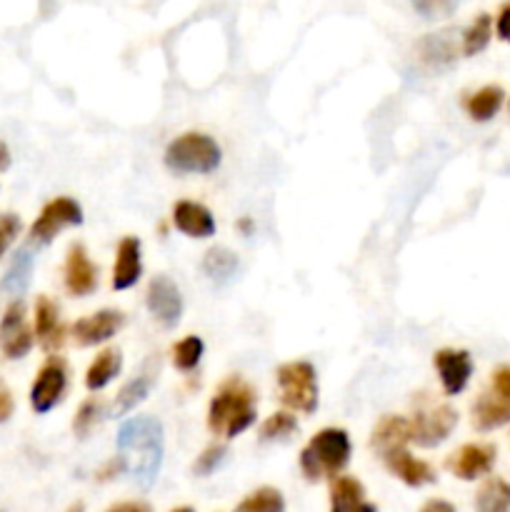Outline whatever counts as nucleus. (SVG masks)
I'll return each mask as SVG.
<instances>
[{
	"label": "nucleus",
	"instance_id": "nucleus-16",
	"mask_svg": "<svg viewBox=\"0 0 510 512\" xmlns=\"http://www.w3.org/2000/svg\"><path fill=\"white\" fill-rule=\"evenodd\" d=\"M383 463L388 468V473L395 475L408 488H423V485H430L438 480L433 465H428L425 460H418L405 448H395L383 453Z\"/></svg>",
	"mask_w": 510,
	"mask_h": 512
},
{
	"label": "nucleus",
	"instance_id": "nucleus-20",
	"mask_svg": "<svg viewBox=\"0 0 510 512\" xmlns=\"http://www.w3.org/2000/svg\"><path fill=\"white\" fill-rule=\"evenodd\" d=\"M330 512H378L365 498V488L355 478H335L330 483Z\"/></svg>",
	"mask_w": 510,
	"mask_h": 512
},
{
	"label": "nucleus",
	"instance_id": "nucleus-3",
	"mask_svg": "<svg viewBox=\"0 0 510 512\" xmlns=\"http://www.w3.org/2000/svg\"><path fill=\"white\" fill-rule=\"evenodd\" d=\"M353 443L343 428H325L315 433L300 450V470L305 480L318 483V480L333 478L350 463Z\"/></svg>",
	"mask_w": 510,
	"mask_h": 512
},
{
	"label": "nucleus",
	"instance_id": "nucleus-38",
	"mask_svg": "<svg viewBox=\"0 0 510 512\" xmlns=\"http://www.w3.org/2000/svg\"><path fill=\"white\" fill-rule=\"evenodd\" d=\"M495 33H498L500 40L510 43V3L503 5L498 20H495Z\"/></svg>",
	"mask_w": 510,
	"mask_h": 512
},
{
	"label": "nucleus",
	"instance_id": "nucleus-24",
	"mask_svg": "<svg viewBox=\"0 0 510 512\" xmlns=\"http://www.w3.org/2000/svg\"><path fill=\"white\" fill-rule=\"evenodd\" d=\"M503 100H505V93L500 85H485V88L475 90L473 95H468V100H465V110H468V115L475 120V123H488V120H493L495 115H498V110L503 108Z\"/></svg>",
	"mask_w": 510,
	"mask_h": 512
},
{
	"label": "nucleus",
	"instance_id": "nucleus-10",
	"mask_svg": "<svg viewBox=\"0 0 510 512\" xmlns=\"http://www.w3.org/2000/svg\"><path fill=\"white\" fill-rule=\"evenodd\" d=\"M80 223H83V208H80L73 198L60 195V198H53L43 210H40L35 223L30 225V238L38 245H48L53 243L65 228H73V225Z\"/></svg>",
	"mask_w": 510,
	"mask_h": 512
},
{
	"label": "nucleus",
	"instance_id": "nucleus-6",
	"mask_svg": "<svg viewBox=\"0 0 510 512\" xmlns=\"http://www.w3.org/2000/svg\"><path fill=\"white\" fill-rule=\"evenodd\" d=\"M510 423V365H500L490 375L488 390L473 405V425L480 433H490Z\"/></svg>",
	"mask_w": 510,
	"mask_h": 512
},
{
	"label": "nucleus",
	"instance_id": "nucleus-29",
	"mask_svg": "<svg viewBox=\"0 0 510 512\" xmlns=\"http://www.w3.org/2000/svg\"><path fill=\"white\" fill-rule=\"evenodd\" d=\"M235 512H285V500L280 495V490L258 488L248 498L240 500Z\"/></svg>",
	"mask_w": 510,
	"mask_h": 512
},
{
	"label": "nucleus",
	"instance_id": "nucleus-7",
	"mask_svg": "<svg viewBox=\"0 0 510 512\" xmlns=\"http://www.w3.org/2000/svg\"><path fill=\"white\" fill-rule=\"evenodd\" d=\"M410 423V443L420 448H438L458 425V413L450 405H425L415 410Z\"/></svg>",
	"mask_w": 510,
	"mask_h": 512
},
{
	"label": "nucleus",
	"instance_id": "nucleus-36",
	"mask_svg": "<svg viewBox=\"0 0 510 512\" xmlns=\"http://www.w3.org/2000/svg\"><path fill=\"white\" fill-rule=\"evenodd\" d=\"M223 458H225V448L223 445H210V448H205L203 453H200V458L195 460V465H193V473L195 475H210V473H215V468H218L220 463H223Z\"/></svg>",
	"mask_w": 510,
	"mask_h": 512
},
{
	"label": "nucleus",
	"instance_id": "nucleus-12",
	"mask_svg": "<svg viewBox=\"0 0 510 512\" xmlns=\"http://www.w3.org/2000/svg\"><path fill=\"white\" fill-rule=\"evenodd\" d=\"M433 365L438 370L440 385H443L445 395H460L470 383L473 375V358L468 350L443 348L433 355Z\"/></svg>",
	"mask_w": 510,
	"mask_h": 512
},
{
	"label": "nucleus",
	"instance_id": "nucleus-30",
	"mask_svg": "<svg viewBox=\"0 0 510 512\" xmlns=\"http://www.w3.org/2000/svg\"><path fill=\"white\" fill-rule=\"evenodd\" d=\"M30 273H33V255H30L28 250H20V253L15 255L13 263H10L8 273H5L3 288L13 295L23 293L25 285H28Z\"/></svg>",
	"mask_w": 510,
	"mask_h": 512
},
{
	"label": "nucleus",
	"instance_id": "nucleus-43",
	"mask_svg": "<svg viewBox=\"0 0 510 512\" xmlns=\"http://www.w3.org/2000/svg\"><path fill=\"white\" fill-rule=\"evenodd\" d=\"M65 512H85V508H83V503H75V505H70Z\"/></svg>",
	"mask_w": 510,
	"mask_h": 512
},
{
	"label": "nucleus",
	"instance_id": "nucleus-35",
	"mask_svg": "<svg viewBox=\"0 0 510 512\" xmlns=\"http://www.w3.org/2000/svg\"><path fill=\"white\" fill-rule=\"evenodd\" d=\"M20 218L15 213H3L0 215V260L5 258V253L10 250V245L15 243V238L20 235Z\"/></svg>",
	"mask_w": 510,
	"mask_h": 512
},
{
	"label": "nucleus",
	"instance_id": "nucleus-14",
	"mask_svg": "<svg viewBox=\"0 0 510 512\" xmlns=\"http://www.w3.org/2000/svg\"><path fill=\"white\" fill-rule=\"evenodd\" d=\"M495 445L490 443H468L453 453L448 458V470L455 475L458 480H478L483 475H488L495 465Z\"/></svg>",
	"mask_w": 510,
	"mask_h": 512
},
{
	"label": "nucleus",
	"instance_id": "nucleus-42",
	"mask_svg": "<svg viewBox=\"0 0 510 512\" xmlns=\"http://www.w3.org/2000/svg\"><path fill=\"white\" fill-rule=\"evenodd\" d=\"M240 230H243V233H250V230H253V223H250L248 218H243L240 220Z\"/></svg>",
	"mask_w": 510,
	"mask_h": 512
},
{
	"label": "nucleus",
	"instance_id": "nucleus-8",
	"mask_svg": "<svg viewBox=\"0 0 510 512\" xmlns=\"http://www.w3.org/2000/svg\"><path fill=\"white\" fill-rule=\"evenodd\" d=\"M68 390V365L58 355H50L43 365H40L38 375L30 388V408L38 415L50 413L60 405Z\"/></svg>",
	"mask_w": 510,
	"mask_h": 512
},
{
	"label": "nucleus",
	"instance_id": "nucleus-4",
	"mask_svg": "<svg viewBox=\"0 0 510 512\" xmlns=\"http://www.w3.org/2000/svg\"><path fill=\"white\" fill-rule=\"evenodd\" d=\"M220 145L205 133H183L165 150V165L180 175H208L218 170Z\"/></svg>",
	"mask_w": 510,
	"mask_h": 512
},
{
	"label": "nucleus",
	"instance_id": "nucleus-28",
	"mask_svg": "<svg viewBox=\"0 0 510 512\" xmlns=\"http://www.w3.org/2000/svg\"><path fill=\"white\" fill-rule=\"evenodd\" d=\"M490 35H493V20L488 13H480L463 33V55L470 58V55L483 53L490 43Z\"/></svg>",
	"mask_w": 510,
	"mask_h": 512
},
{
	"label": "nucleus",
	"instance_id": "nucleus-23",
	"mask_svg": "<svg viewBox=\"0 0 510 512\" xmlns=\"http://www.w3.org/2000/svg\"><path fill=\"white\" fill-rule=\"evenodd\" d=\"M120 368H123V355H120V350L118 348L103 350V353L95 355L88 373H85V388L98 393V390H103L105 385H110L115 378H118Z\"/></svg>",
	"mask_w": 510,
	"mask_h": 512
},
{
	"label": "nucleus",
	"instance_id": "nucleus-19",
	"mask_svg": "<svg viewBox=\"0 0 510 512\" xmlns=\"http://www.w3.org/2000/svg\"><path fill=\"white\" fill-rule=\"evenodd\" d=\"M143 275V260H140V240L138 238H123L115 253V268H113V288L115 290H130Z\"/></svg>",
	"mask_w": 510,
	"mask_h": 512
},
{
	"label": "nucleus",
	"instance_id": "nucleus-32",
	"mask_svg": "<svg viewBox=\"0 0 510 512\" xmlns=\"http://www.w3.org/2000/svg\"><path fill=\"white\" fill-rule=\"evenodd\" d=\"M100 418H103V400L88 398L83 405H80L78 413H75L73 433L78 435L80 440H85L90 433H93V428L98 425Z\"/></svg>",
	"mask_w": 510,
	"mask_h": 512
},
{
	"label": "nucleus",
	"instance_id": "nucleus-1",
	"mask_svg": "<svg viewBox=\"0 0 510 512\" xmlns=\"http://www.w3.org/2000/svg\"><path fill=\"white\" fill-rule=\"evenodd\" d=\"M163 425L150 415H138L123 423L118 433V458L123 460L125 473L140 485L150 488L158 478L163 463Z\"/></svg>",
	"mask_w": 510,
	"mask_h": 512
},
{
	"label": "nucleus",
	"instance_id": "nucleus-40",
	"mask_svg": "<svg viewBox=\"0 0 510 512\" xmlns=\"http://www.w3.org/2000/svg\"><path fill=\"white\" fill-rule=\"evenodd\" d=\"M108 512H150V508L143 503H123V505H115V508H110Z\"/></svg>",
	"mask_w": 510,
	"mask_h": 512
},
{
	"label": "nucleus",
	"instance_id": "nucleus-41",
	"mask_svg": "<svg viewBox=\"0 0 510 512\" xmlns=\"http://www.w3.org/2000/svg\"><path fill=\"white\" fill-rule=\"evenodd\" d=\"M8 168H10V148L5 140H0V173H5Z\"/></svg>",
	"mask_w": 510,
	"mask_h": 512
},
{
	"label": "nucleus",
	"instance_id": "nucleus-22",
	"mask_svg": "<svg viewBox=\"0 0 510 512\" xmlns=\"http://www.w3.org/2000/svg\"><path fill=\"white\" fill-rule=\"evenodd\" d=\"M410 443V423L400 415H385L373 430V438H370V448L378 450L380 455L388 453V450L405 448Z\"/></svg>",
	"mask_w": 510,
	"mask_h": 512
},
{
	"label": "nucleus",
	"instance_id": "nucleus-11",
	"mask_svg": "<svg viewBox=\"0 0 510 512\" xmlns=\"http://www.w3.org/2000/svg\"><path fill=\"white\" fill-rule=\"evenodd\" d=\"M145 303H148L150 315L163 328H175L180 323V315H183V295H180L178 285L168 275H158V278L150 280Z\"/></svg>",
	"mask_w": 510,
	"mask_h": 512
},
{
	"label": "nucleus",
	"instance_id": "nucleus-18",
	"mask_svg": "<svg viewBox=\"0 0 510 512\" xmlns=\"http://www.w3.org/2000/svg\"><path fill=\"white\" fill-rule=\"evenodd\" d=\"M173 225L183 235L195 240H205L215 235V218L205 205L195 200H180L173 208Z\"/></svg>",
	"mask_w": 510,
	"mask_h": 512
},
{
	"label": "nucleus",
	"instance_id": "nucleus-37",
	"mask_svg": "<svg viewBox=\"0 0 510 512\" xmlns=\"http://www.w3.org/2000/svg\"><path fill=\"white\" fill-rule=\"evenodd\" d=\"M15 413V400H13V393H10L8 385L0 380V425L8 423L10 418H13Z\"/></svg>",
	"mask_w": 510,
	"mask_h": 512
},
{
	"label": "nucleus",
	"instance_id": "nucleus-21",
	"mask_svg": "<svg viewBox=\"0 0 510 512\" xmlns=\"http://www.w3.org/2000/svg\"><path fill=\"white\" fill-rule=\"evenodd\" d=\"M418 55L420 63H423L425 68L440 70L453 65L455 58H458V45H455L453 33H450V30H443V33L425 35L418 43Z\"/></svg>",
	"mask_w": 510,
	"mask_h": 512
},
{
	"label": "nucleus",
	"instance_id": "nucleus-31",
	"mask_svg": "<svg viewBox=\"0 0 510 512\" xmlns=\"http://www.w3.org/2000/svg\"><path fill=\"white\" fill-rule=\"evenodd\" d=\"M203 353H205L203 340H200L198 335H188V338H183L180 343H175V348H173L175 368L183 370V373H190V370L198 368Z\"/></svg>",
	"mask_w": 510,
	"mask_h": 512
},
{
	"label": "nucleus",
	"instance_id": "nucleus-9",
	"mask_svg": "<svg viewBox=\"0 0 510 512\" xmlns=\"http://www.w3.org/2000/svg\"><path fill=\"white\" fill-rule=\"evenodd\" d=\"M35 335L28 325L23 300H10L0 315V353L5 360H23L33 350Z\"/></svg>",
	"mask_w": 510,
	"mask_h": 512
},
{
	"label": "nucleus",
	"instance_id": "nucleus-34",
	"mask_svg": "<svg viewBox=\"0 0 510 512\" xmlns=\"http://www.w3.org/2000/svg\"><path fill=\"white\" fill-rule=\"evenodd\" d=\"M460 0H413V8L423 15L425 20H440L453 15Z\"/></svg>",
	"mask_w": 510,
	"mask_h": 512
},
{
	"label": "nucleus",
	"instance_id": "nucleus-13",
	"mask_svg": "<svg viewBox=\"0 0 510 512\" xmlns=\"http://www.w3.org/2000/svg\"><path fill=\"white\" fill-rule=\"evenodd\" d=\"M98 288V268L83 243H73L65 255V290L73 298H88Z\"/></svg>",
	"mask_w": 510,
	"mask_h": 512
},
{
	"label": "nucleus",
	"instance_id": "nucleus-45",
	"mask_svg": "<svg viewBox=\"0 0 510 512\" xmlns=\"http://www.w3.org/2000/svg\"><path fill=\"white\" fill-rule=\"evenodd\" d=\"M508 110H510V103H508Z\"/></svg>",
	"mask_w": 510,
	"mask_h": 512
},
{
	"label": "nucleus",
	"instance_id": "nucleus-2",
	"mask_svg": "<svg viewBox=\"0 0 510 512\" xmlns=\"http://www.w3.org/2000/svg\"><path fill=\"white\" fill-rule=\"evenodd\" d=\"M255 418H258L255 393L240 378H230L228 383L220 385L208 405V428L218 438H238L255 423Z\"/></svg>",
	"mask_w": 510,
	"mask_h": 512
},
{
	"label": "nucleus",
	"instance_id": "nucleus-33",
	"mask_svg": "<svg viewBox=\"0 0 510 512\" xmlns=\"http://www.w3.org/2000/svg\"><path fill=\"white\" fill-rule=\"evenodd\" d=\"M298 430V420L293 413H273L260 428L263 440H285Z\"/></svg>",
	"mask_w": 510,
	"mask_h": 512
},
{
	"label": "nucleus",
	"instance_id": "nucleus-27",
	"mask_svg": "<svg viewBox=\"0 0 510 512\" xmlns=\"http://www.w3.org/2000/svg\"><path fill=\"white\" fill-rule=\"evenodd\" d=\"M203 270L213 280H228L238 270V255L228 248H210L203 258Z\"/></svg>",
	"mask_w": 510,
	"mask_h": 512
},
{
	"label": "nucleus",
	"instance_id": "nucleus-17",
	"mask_svg": "<svg viewBox=\"0 0 510 512\" xmlns=\"http://www.w3.org/2000/svg\"><path fill=\"white\" fill-rule=\"evenodd\" d=\"M35 340L40 343V348L48 350V353H55V350L63 348L65 343V325L60 320L58 305L50 298L40 295L35 300Z\"/></svg>",
	"mask_w": 510,
	"mask_h": 512
},
{
	"label": "nucleus",
	"instance_id": "nucleus-25",
	"mask_svg": "<svg viewBox=\"0 0 510 512\" xmlns=\"http://www.w3.org/2000/svg\"><path fill=\"white\" fill-rule=\"evenodd\" d=\"M475 512H510V483L490 478L475 495Z\"/></svg>",
	"mask_w": 510,
	"mask_h": 512
},
{
	"label": "nucleus",
	"instance_id": "nucleus-39",
	"mask_svg": "<svg viewBox=\"0 0 510 512\" xmlns=\"http://www.w3.org/2000/svg\"><path fill=\"white\" fill-rule=\"evenodd\" d=\"M420 512H455V508L448 500H428V503L420 508Z\"/></svg>",
	"mask_w": 510,
	"mask_h": 512
},
{
	"label": "nucleus",
	"instance_id": "nucleus-44",
	"mask_svg": "<svg viewBox=\"0 0 510 512\" xmlns=\"http://www.w3.org/2000/svg\"><path fill=\"white\" fill-rule=\"evenodd\" d=\"M173 512H193L190 508H178V510H173Z\"/></svg>",
	"mask_w": 510,
	"mask_h": 512
},
{
	"label": "nucleus",
	"instance_id": "nucleus-5",
	"mask_svg": "<svg viewBox=\"0 0 510 512\" xmlns=\"http://www.w3.org/2000/svg\"><path fill=\"white\" fill-rule=\"evenodd\" d=\"M278 390L280 403L295 413L313 415L318 408V378L315 368L308 360H293V363L280 365L278 373Z\"/></svg>",
	"mask_w": 510,
	"mask_h": 512
},
{
	"label": "nucleus",
	"instance_id": "nucleus-26",
	"mask_svg": "<svg viewBox=\"0 0 510 512\" xmlns=\"http://www.w3.org/2000/svg\"><path fill=\"white\" fill-rule=\"evenodd\" d=\"M150 388H153L150 375H140V378L130 380V383L120 390L118 398H115V405H113L115 418H123V415H128L130 410H135V405H140L145 398H148Z\"/></svg>",
	"mask_w": 510,
	"mask_h": 512
},
{
	"label": "nucleus",
	"instance_id": "nucleus-15",
	"mask_svg": "<svg viewBox=\"0 0 510 512\" xmlns=\"http://www.w3.org/2000/svg\"><path fill=\"white\" fill-rule=\"evenodd\" d=\"M123 325H125V315L120 313V310L105 308V310H98V313L88 315V318H80L78 323L73 325V338L75 343L83 345V348H90V345H103L108 343L110 338H115Z\"/></svg>",
	"mask_w": 510,
	"mask_h": 512
}]
</instances>
